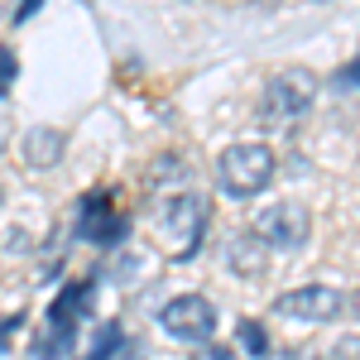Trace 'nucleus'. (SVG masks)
Wrapping results in <instances>:
<instances>
[{
  "instance_id": "nucleus-1",
  "label": "nucleus",
  "mask_w": 360,
  "mask_h": 360,
  "mask_svg": "<svg viewBox=\"0 0 360 360\" xmlns=\"http://www.w3.org/2000/svg\"><path fill=\"white\" fill-rule=\"evenodd\" d=\"M274 149L269 144H231L221 159H217V183H221L226 197H259L269 183H274Z\"/></svg>"
},
{
  "instance_id": "nucleus-9",
  "label": "nucleus",
  "mask_w": 360,
  "mask_h": 360,
  "mask_svg": "<svg viewBox=\"0 0 360 360\" xmlns=\"http://www.w3.org/2000/svg\"><path fill=\"white\" fill-rule=\"evenodd\" d=\"M58 154H63V130L39 125V130H29V135H25V164L29 168H53Z\"/></svg>"
},
{
  "instance_id": "nucleus-17",
  "label": "nucleus",
  "mask_w": 360,
  "mask_h": 360,
  "mask_svg": "<svg viewBox=\"0 0 360 360\" xmlns=\"http://www.w3.org/2000/svg\"><path fill=\"white\" fill-rule=\"evenodd\" d=\"M5 139H10V125H5V120H0V149H5Z\"/></svg>"
},
{
  "instance_id": "nucleus-10",
  "label": "nucleus",
  "mask_w": 360,
  "mask_h": 360,
  "mask_svg": "<svg viewBox=\"0 0 360 360\" xmlns=\"http://www.w3.org/2000/svg\"><path fill=\"white\" fill-rule=\"evenodd\" d=\"M115 346H120V327H115V322H101V327H96V341L82 351V360H111Z\"/></svg>"
},
{
  "instance_id": "nucleus-14",
  "label": "nucleus",
  "mask_w": 360,
  "mask_h": 360,
  "mask_svg": "<svg viewBox=\"0 0 360 360\" xmlns=\"http://www.w3.org/2000/svg\"><path fill=\"white\" fill-rule=\"evenodd\" d=\"M193 360H240V356H236L231 346H212V341H207V346H197V351H193Z\"/></svg>"
},
{
  "instance_id": "nucleus-5",
  "label": "nucleus",
  "mask_w": 360,
  "mask_h": 360,
  "mask_svg": "<svg viewBox=\"0 0 360 360\" xmlns=\"http://www.w3.org/2000/svg\"><path fill=\"white\" fill-rule=\"evenodd\" d=\"M164 332L173 341H188V346H207L212 332H217V303L212 298H202V293H183V298H173L164 303Z\"/></svg>"
},
{
  "instance_id": "nucleus-3",
  "label": "nucleus",
  "mask_w": 360,
  "mask_h": 360,
  "mask_svg": "<svg viewBox=\"0 0 360 360\" xmlns=\"http://www.w3.org/2000/svg\"><path fill=\"white\" fill-rule=\"evenodd\" d=\"M86 303H91V283H72V288H63L53 298V307H49V327L39 332V341H34V356L39 360H58L68 346H72V336H77V322H82Z\"/></svg>"
},
{
  "instance_id": "nucleus-7",
  "label": "nucleus",
  "mask_w": 360,
  "mask_h": 360,
  "mask_svg": "<svg viewBox=\"0 0 360 360\" xmlns=\"http://www.w3.org/2000/svg\"><path fill=\"white\" fill-rule=\"evenodd\" d=\"M317 96V77L307 68H283L274 82L264 86V115L269 120H298Z\"/></svg>"
},
{
  "instance_id": "nucleus-4",
  "label": "nucleus",
  "mask_w": 360,
  "mask_h": 360,
  "mask_svg": "<svg viewBox=\"0 0 360 360\" xmlns=\"http://www.w3.org/2000/svg\"><path fill=\"white\" fill-rule=\"evenodd\" d=\"M307 231H312V217H307L303 202H274L255 217V240H264V250H298L307 245Z\"/></svg>"
},
{
  "instance_id": "nucleus-18",
  "label": "nucleus",
  "mask_w": 360,
  "mask_h": 360,
  "mask_svg": "<svg viewBox=\"0 0 360 360\" xmlns=\"http://www.w3.org/2000/svg\"><path fill=\"white\" fill-rule=\"evenodd\" d=\"M10 5H15V0H0V15H5V10H10Z\"/></svg>"
},
{
  "instance_id": "nucleus-15",
  "label": "nucleus",
  "mask_w": 360,
  "mask_h": 360,
  "mask_svg": "<svg viewBox=\"0 0 360 360\" xmlns=\"http://www.w3.org/2000/svg\"><path fill=\"white\" fill-rule=\"evenodd\" d=\"M274 360H317V351H307V346H288V351H278Z\"/></svg>"
},
{
  "instance_id": "nucleus-6",
  "label": "nucleus",
  "mask_w": 360,
  "mask_h": 360,
  "mask_svg": "<svg viewBox=\"0 0 360 360\" xmlns=\"http://www.w3.org/2000/svg\"><path fill=\"white\" fill-rule=\"evenodd\" d=\"M346 307V293L332 283H303V288H288L274 298V312L288 322H336Z\"/></svg>"
},
{
  "instance_id": "nucleus-2",
  "label": "nucleus",
  "mask_w": 360,
  "mask_h": 360,
  "mask_svg": "<svg viewBox=\"0 0 360 360\" xmlns=\"http://www.w3.org/2000/svg\"><path fill=\"white\" fill-rule=\"evenodd\" d=\"M207 231V197L197 193H178L164 202L159 212V240H164L168 259H193Z\"/></svg>"
},
{
  "instance_id": "nucleus-8",
  "label": "nucleus",
  "mask_w": 360,
  "mask_h": 360,
  "mask_svg": "<svg viewBox=\"0 0 360 360\" xmlns=\"http://www.w3.org/2000/svg\"><path fill=\"white\" fill-rule=\"evenodd\" d=\"M125 231H130L125 212H120V207H111L101 193L82 202V236H86V240H96V245H115Z\"/></svg>"
},
{
  "instance_id": "nucleus-11",
  "label": "nucleus",
  "mask_w": 360,
  "mask_h": 360,
  "mask_svg": "<svg viewBox=\"0 0 360 360\" xmlns=\"http://www.w3.org/2000/svg\"><path fill=\"white\" fill-rule=\"evenodd\" d=\"M255 245H259L255 236H236V240H231V264H236V269H250V274H255V269L264 264V255H255Z\"/></svg>"
},
{
  "instance_id": "nucleus-13",
  "label": "nucleus",
  "mask_w": 360,
  "mask_h": 360,
  "mask_svg": "<svg viewBox=\"0 0 360 360\" xmlns=\"http://www.w3.org/2000/svg\"><path fill=\"white\" fill-rule=\"evenodd\" d=\"M15 77H20V58H15L10 49H5V44H0V96H10Z\"/></svg>"
},
{
  "instance_id": "nucleus-16",
  "label": "nucleus",
  "mask_w": 360,
  "mask_h": 360,
  "mask_svg": "<svg viewBox=\"0 0 360 360\" xmlns=\"http://www.w3.org/2000/svg\"><path fill=\"white\" fill-rule=\"evenodd\" d=\"M351 82L360 86V68H341V72H336V86H351Z\"/></svg>"
},
{
  "instance_id": "nucleus-12",
  "label": "nucleus",
  "mask_w": 360,
  "mask_h": 360,
  "mask_svg": "<svg viewBox=\"0 0 360 360\" xmlns=\"http://www.w3.org/2000/svg\"><path fill=\"white\" fill-rule=\"evenodd\" d=\"M240 341H245L250 356H264V351H269V336H264L259 322H240Z\"/></svg>"
}]
</instances>
